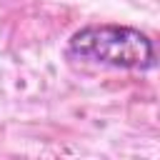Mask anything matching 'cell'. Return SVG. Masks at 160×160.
<instances>
[{
    "mask_svg": "<svg viewBox=\"0 0 160 160\" xmlns=\"http://www.w3.org/2000/svg\"><path fill=\"white\" fill-rule=\"evenodd\" d=\"M68 55L122 70H150L155 65L152 40L128 25H88L68 40Z\"/></svg>",
    "mask_w": 160,
    "mask_h": 160,
    "instance_id": "1",
    "label": "cell"
}]
</instances>
